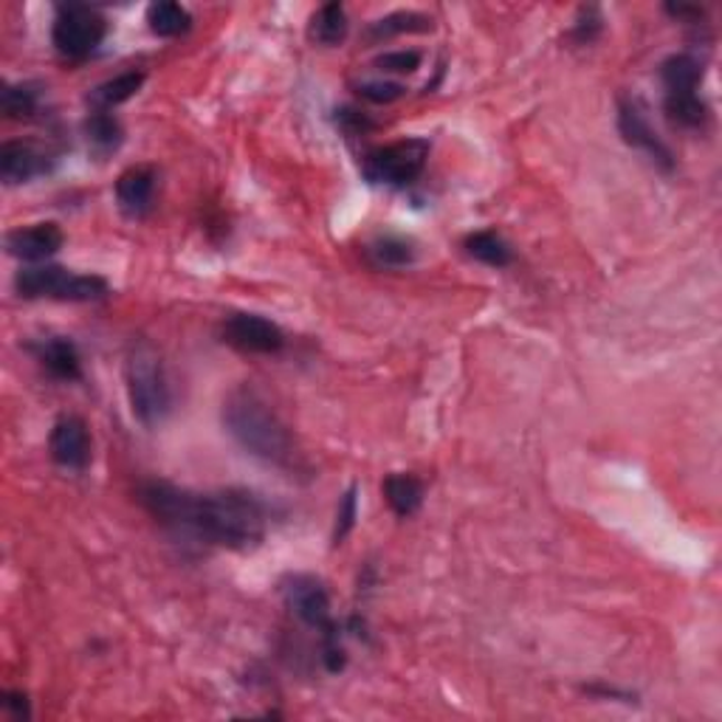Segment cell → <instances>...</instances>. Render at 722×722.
<instances>
[{
    "label": "cell",
    "mask_w": 722,
    "mask_h": 722,
    "mask_svg": "<svg viewBox=\"0 0 722 722\" xmlns=\"http://www.w3.org/2000/svg\"><path fill=\"white\" fill-rule=\"evenodd\" d=\"M145 86V74L142 71H125L119 74V77L108 79L102 86H97L88 97L93 111H113L116 105L127 102L131 97H136L138 88Z\"/></svg>",
    "instance_id": "obj_16"
},
{
    "label": "cell",
    "mask_w": 722,
    "mask_h": 722,
    "mask_svg": "<svg viewBox=\"0 0 722 722\" xmlns=\"http://www.w3.org/2000/svg\"><path fill=\"white\" fill-rule=\"evenodd\" d=\"M156 170L153 167H131L116 181V204L127 217H145L156 198Z\"/></svg>",
    "instance_id": "obj_13"
},
{
    "label": "cell",
    "mask_w": 722,
    "mask_h": 722,
    "mask_svg": "<svg viewBox=\"0 0 722 722\" xmlns=\"http://www.w3.org/2000/svg\"><path fill=\"white\" fill-rule=\"evenodd\" d=\"M283 598L289 610L294 612L305 627L323 632L325 641V664L330 672H339L345 666V650L339 644V630L330 618V596L325 585L308 573H294L283 582Z\"/></svg>",
    "instance_id": "obj_4"
},
{
    "label": "cell",
    "mask_w": 722,
    "mask_h": 722,
    "mask_svg": "<svg viewBox=\"0 0 722 722\" xmlns=\"http://www.w3.org/2000/svg\"><path fill=\"white\" fill-rule=\"evenodd\" d=\"M404 91L407 88L401 82H390V79H368V82H359V88H356V93L373 102V105H390V102L404 97Z\"/></svg>",
    "instance_id": "obj_26"
},
{
    "label": "cell",
    "mask_w": 722,
    "mask_h": 722,
    "mask_svg": "<svg viewBox=\"0 0 722 722\" xmlns=\"http://www.w3.org/2000/svg\"><path fill=\"white\" fill-rule=\"evenodd\" d=\"M138 503L170 531L229 551H251L260 545L269 522L263 499L244 488L195 494L150 480L138 488Z\"/></svg>",
    "instance_id": "obj_1"
},
{
    "label": "cell",
    "mask_w": 722,
    "mask_h": 722,
    "mask_svg": "<svg viewBox=\"0 0 722 722\" xmlns=\"http://www.w3.org/2000/svg\"><path fill=\"white\" fill-rule=\"evenodd\" d=\"M52 170V161L43 150H37L29 142H7L0 147V178L9 187L26 184L32 178L46 176Z\"/></svg>",
    "instance_id": "obj_12"
},
{
    "label": "cell",
    "mask_w": 722,
    "mask_h": 722,
    "mask_svg": "<svg viewBox=\"0 0 722 722\" xmlns=\"http://www.w3.org/2000/svg\"><path fill=\"white\" fill-rule=\"evenodd\" d=\"M661 79H664L666 99L697 97L700 79H703V66L691 54H672L661 66Z\"/></svg>",
    "instance_id": "obj_14"
},
{
    "label": "cell",
    "mask_w": 722,
    "mask_h": 722,
    "mask_svg": "<svg viewBox=\"0 0 722 722\" xmlns=\"http://www.w3.org/2000/svg\"><path fill=\"white\" fill-rule=\"evenodd\" d=\"M37 91L34 86H7L3 91V111L12 119H29L37 111Z\"/></svg>",
    "instance_id": "obj_25"
},
{
    "label": "cell",
    "mask_w": 722,
    "mask_h": 722,
    "mask_svg": "<svg viewBox=\"0 0 722 722\" xmlns=\"http://www.w3.org/2000/svg\"><path fill=\"white\" fill-rule=\"evenodd\" d=\"M375 68L387 74H413L420 68L418 52H387L375 57Z\"/></svg>",
    "instance_id": "obj_27"
},
{
    "label": "cell",
    "mask_w": 722,
    "mask_h": 722,
    "mask_svg": "<svg viewBox=\"0 0 722 722\" xmlns=\"http://www.w3.org/2000/svg\"><path fill=\"white\" fill-rule=\"evenodd\" d=\"M466 251L480 260V263L494 266V269H506L514 260L511 246L497 235V232H474L466 237Z\"/></svg>",
    "instance_id": "obj_21"
},
{
    "label": "cell",
    "mask_w": 722,
    "mask_h": 722,
    "mask_svg": "<svg viewBox=\"0 0 722 722\" xmlns=\"http://www.w3.org/2000/svg\"><path fill=\"white\" fill-rule=\"evenodd\" d=\"M37 359L54 379L77 381L79 375H82V359H79L77 345H74L71 339H63V336H54V339L40 342Z\"/></svg>",
    "instance_id": "obj_15"
},
{
    "label": "cell",
    "mask_w": 722,
    "mask_h": 722,
    "mask_svg": "<svg viewBox=\"0 0 722 722\" xmlns=\"http://www.w3.org/2000/svg\"><path fill=\"white\" fill-rule=\"evenodd\" d=\"M127 398L138 424L158 427L170 415L172 395L161 356L150 342H136L125 359Z\"/></svg>",
    "instance_id": "obj_3"
},
{
    "label": "cell",
    "mask_w": 722,
    "mask_h": 722,
    "mask_svg": "<svg viewBox=\"0 0 722 722\" xmlns=\"http://www.w3.org/2000/svg\"><path fill=\"white\" fill-rule=\"evenodd\" d=\"M86 136L93 153L108 156L122 145V125L116 122V116H111V111H93L86 119Z\"/></svg>",
    "instance_id": "obj_20"
},
{
    "label": "cell",
    "mask_w": 722,
    "mask_h": 722,
    "mask_svg": "<svg viewBox=\"0 0 722 722\" xmlns=\"http://www.w3.org/2000/svg\"><path fill=\"white\" fill-rule=\"evenodd\" d=\"M108 23L105 18L91 7H59L57 20H54L52 40L63 57L68 59H86L99 48V43L105 40Z\"/></svg>",
    "instance_id": "obj_7"
},
{
    "label": "cell",
    "mask_w": 722,
    "mask_h": 722,
    "mask_svg": "<svg viewBox=\"0 0 722 722\" xmlns=\"http://www.w3.org/2000/svg\"><path fill=\"white\" fill-rule=\"evenodd\" d=\"M373 257L375 263L381 266H393V269H401V266H409L415 260V249L409 240H404V237H395V235H387V237H379L373 244Z\"/></svg>",
    "instance_id": "obj_24"
},
{
    "label": "cell",
    "mask_w": 722,
    "mask_h": 722,
    "mask_svg": "<svg viewBox=\"0 0 722 722\" xmlns=\"http://www.w3.org/2000/svg\"><path fill=\"white\" fill-rule=\"evenodd\" d=\"M384 497L398 517H413L424 503V483L415 474H390L384 480Z\"/></svg>",
    "instance_id": "obj_17"
},
{
    "label": "cell",
    "mask_w": 722,
    "mask_h": 722,
    "mask_svg": "<svg viewBox=\"0 0 722 722\" xmlns=\"http://www.w3.org/2000/svg\"><path fill=\"white\" fill-rule=\"evenodd\" d=\"M48 452H52L54 463L68 472H82L91 463V435H88L86 420L66 415L59 418L48 438Z\"/></svg>",
    "instance_id": "obj_10"
},
{
    "label": "cell",
    "mask_w": 722,
    "mask_h": 722,
    "mask_svg": "<svg viewBox=\"0 0 722 722\" xmlns=\"http://www.w3.org/2000/svg\"><path fill=\"white\" fill-rule=\"evenodd\" d=\"M429 158L427 138H404L395 145L379 147L364 158V176L373 184L407 187L424 172Z\"/></svg>",
    "instance_id": "obj_6"
},
{
    "label": "cell",
    "mask_w": 722,
    "mask_h": 722,
    "mask_svg": "<svg viewBox=\"0 0 722 722\" xmlns=\"http://www.w3.org/2000/svg\"><path fill=\"white\" fill-rule=\"evenodd\" d=\"M618 131H621L627 145L646 153V156H650L655 165L664 167V170H672V165H675V161H672V150L666 147L664 138L652 131L644 105H641L635 97H621V102H618Z\"/></svg>",
    "instance_id": "obj_9"
},
{
    "label": "cell",
    "mask_w": 722,
    "mask_h": 722,
    "mask_svg": "<svg viewBox=\"0 0 722 722\" xmlns=\"http://www.w3.org/2000/svg\"><path fill=\"white\" fill-rule=\"evenodd\" d=\"M666 113L680 127H703L706 119H709V105L700 99V93L684 99H666Z\"/></svg>",
    "instance_id": "obj_23"
},
{
    "label": "cell",
    "mask_w": 722,
    "mask_h": 722,
    "mask_svg": "<svg viewBox=\"0 0 722 722\" xmlns=\"http://www.w3.org/2000/svg\"><path fill=\"white\" fill-rule=\"evenodd\" d=\"M3 706H7L9 711H12L18 720H23V717H29V703H26V695H18V691H9L7 700H3Z\"/></svg>",
    "instance_id": "obj_29"
},
{
    "label": "cell",
    "mask_w": 722,
    "mask_h": 722,
    "mask_svg": "<svg viewBox=\"0 0 722 722\" xmlns=\"http://www.w3.org/2000/svg\"><path fill=\"white\" fill-rule=\"evenodd\" d=\"M432 29V18L420 12H393L387 18L375 20L370 26V40H387L395 34H413V32H429Z\"/></svg>",
    "instance_id": "obj_22"
},
{
    "label": "cell",
    "mask_w": 722,
    "mask_h": 722,
    "mask_svg": "<svg viewBox=\"0 0 722 722\" xmlns=\"http://www.w3.org/2000/svg\"><path fill=\"white\" fill-rule=\"evenodd\" d=\"M308 34L314 43H323V46H339V43L348 37V12H345L342 3H325L319 12H314Z\"/></svg>",
    "instance_id": "obj_18"
},
{
    "label": "cell",
    "mask_w": 722,
    "mask_h": 722,
    "mask_svg": "<svg viewBox=\"0 0 722 722\" xmlns=\"http://www.w3.org/2000/svg\"><path fill=\"white\" fill-rule=\"evenodd\" d=\"M14 289L26 300H59V303H97L111 294L97 274H74L59 266H29L14 277Z\"/></svg>",
    "instance_id": "obj_5"
},
{
    "label": "cell",
    "mask_w": 722,
    "mask_h": 722,
    "mask_svg": "<svg viewBox=\"0 0 722 722\" xmlns=\"http://www.w3.org/2000/svg\"><path fill=\"white\" fill-rule=\"evenodd\" d=\"M63 229L57 224H34L23 226V229L9 232L7 249L9 255L26 263H43L48 257L57 255L63 249Z\"/></svg>",
    "instance_id": "obj_11"
},
{
    "label": "cell",
    "mask_w": 722,
    "mask_h": 722,
    "mask_svg": "<svg viewBox=\"0 0 722 722\" xmlns=\"http://www.w3.org/2000/svg\"><path fill=\"white\" fill-rule=\"evenodd\" d=\"M224 342L240 353H280L285 345V334L280 325L260 314H232L224 323Z\"/></svg>",
    "instance_id": "obj_8"
},
{
    "label": "cell",
    "mask_w": 722,
    "mask_h": 722,
    "mask_svg": "<svg viewBox=\"0 0 722 722\" xmlns=\"http://www.w3.org/2000/svg\"><path fill=\"white\" fill-rule=\"evenodd\" d=\"M226 432L235 438V443L251 458L263 460L269 466L296 472L300 469V452L291 438L289 427L277 418L274 409L266 404L255 390L237 387L226 395L224 409H221Z\"/></svg>",
    "instance_id": "obj_2"
},
{
    "label": "cell",
    "mask_w": 722,
    "mask_h": 722,
    "mask_svg": "<svg viewBox=\"0 0 722 722\" xmlns=\"http://www.w3.org/2000/svg\"><path fill=\"white\" fill-rule=\"evenodd\" d=\"M147 26L158 37H178V34L190 32L192 26V14L187 12L181 3H172V0H161V3H153L147 9Z\"/></svg>",
    "instance_id": "obj_19"
},
{
    "label": "cell",
    "mask_w": 722,
    "mask_h": 722,
    "mask_svg": "<svg viewBox=\"0 0 722 722\" xmlns=\"http://www.w3.org/2000/svg\"><path fill=\"white\" fill-rule=\"evenodd\" d=\"M356 522V488H348L339 503V511H336V528H334V545H342L348 533L353 531Z\"/></svg>",
    "instance_id": "obj_28"
}]
</instances>
